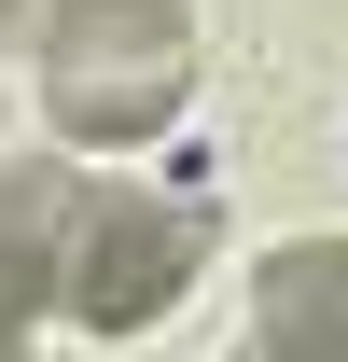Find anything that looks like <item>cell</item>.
I'll list each match as a JSON object with an SVG mask.
<instances>
[{
    "label": "cell",
    "mask_w": 348,
    "mask_h": 362,
    "mask_svg": "<svg viewBox=\"0 0 348 362\" xmlns=\"http://www.w3.org/2000/svg\"><path fill=\"white\" fill-rule=\"evenodd\" d=\"M0 42L42 56V112L56 139H153L195 84V28L181 0H0Z\"/></svg>",
    "instance_id": "1"
},
{
    "label": "cell",
    "mask_w": 348,
    "mask_h": 362,
    "mask_svg": "<svg viewBox=\"0 0 348 362\" xmlns=\"http://www.w3.org/2000/svg\"><path fill=\"white\" fill-rule=\"evenodd\" d=\"M209 265V223L168 209V195H98L84 223H70V265H56V307L84 320V334H153V320L195 293Z\"/></svg>",
    "instance_id": "2"
},
{
    "label": "cell",
    "mask_w": 348,
    "mask_h": 362,
    "mask_svg": "<svg viewBox=\"0 0 348 362\" xmlns=\"http://www.w3.org/2000/svg\"><path fill=\"white\" fill-rule=\"evenodd\" d=\"M251 307H265V349H251V362H348V237L265 251Z\"/></svg>",
    "instance_id": "3"
},
{
    "label": "cell",
    "mask_w": 348,
    "mask_h": 362,
    "mask_svg": "<svg viewBox=\"0 0 348 362\" xmlns=\"http://www.w3.org/2000/svg\"><path fill=\"white\" fill-rule=\"evenodd\" d=\"M70 223H84L70 168H0V334H28V307L56 293V265H70Z\"/></svg>",
    "instance_id": "4"
},
{
    "label": "cell",
    "mask_w": 348,
    "mask_h": 362,
    "mask_svg": "<svg viewBox=\"0 0 348 362\" xmlns=\"http://www.w3.org/2000/svg\"><path fill=\"white\" fill-rule=\"evenodd\" d=\"M0 362H28V334H0Z\"/></svg>",
    "instance_id": "5"
}]
</instances>
